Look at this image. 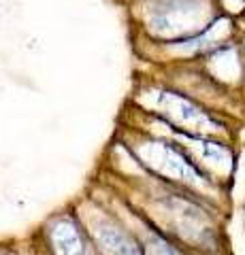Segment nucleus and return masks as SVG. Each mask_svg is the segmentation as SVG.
<instances>
[{"label": "nucleus", "instance_id": "1", "mask_svg": "<svg viewBox=\"0 0 245 255\" xmlns=\"http://www.w3.org/2000/svg\"><path fill=\"white\" fill-rule=\"evenodd\" d=\"M141 153L147 155V164H152V162H169V164L160 166V170H164V172L179 174V177H184V179H199V172H196L175 149H171L167 145L152 142V147L141 149Z\"/></svg>", "mask_w": 245, "mask_h": 255}, {"label": "nucleus", "instance_id": "2", "mask_svg": "<svg viewBox=\"0 0 245 255\" xmlns=\"http://www.w3.org/2000/svg\"><path fill=\"white\" fill-rule=\"evenodd\" d=\"M51 245L58 255H88L75 223L68 219H62L51 228Z\"/></svg>", "mask_w": 245, "mask_h": 255}, {"label": "nucleus", "instance_id": "3", "mask_svg": "<svg viewBox=\"0 0 245 255\" xmlns=\"http://www.w3.org/2000/svg\"><path fill=\"white\" fill-rule=\"evenodd\" d=\"M96 238L109 255H143V251L137 247V243L130 241L124 232H120L113 226L96 228Z\"/></svg>", "mask_w": 245, "mask_h": 255}, {"label": "nucleus", "instance_id": "4", "mask_svg": "<svg viewBox=\"0 0 245 255\" xmlns=\"http://www.w3.org/2000/svg\"><path fill=\"white\" fill-rule=\"evenodd\" d=\"M162 107H164V113L175 117L177 122L181 124H207V117H205L199 109L194 105H190L188 100L179 98V96H173V94H162Z\"/></svg>", "mask_w": 245, "mask_h": 255}, {"label": "nucleus", "instance_id": "5", "mask_svg": "<svg viewBox=\"0 0 245 255\" xmlns=\"http://www.w3.org/2000/svg\"><path fill=\"white\" fill-rule=\"evenodd\" d=\"M149 255H179V253L173 249L171 245L160 241V238H156V241H152V245H149Z\"/></svg>", "mask_w": 245, "mask_h": 255}]
</instances>
